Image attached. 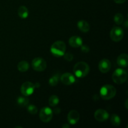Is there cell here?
<instances>
[{
	"mask_svg": "<svg viewBox=\"0 0 128 128\" xmlns=\"http://www.w3.org/2000/svg\"><path fill=\"white\" fill-rule=\"evenodd\" d=\"M124 25H125V28H128V21H127V20L125 21Z\"/></svg>",
	"mask_w": 128,
	"mask_h": 128,
	"instance_id": "f1b7e54d",
	"label": "cell"
},
{
	"mask_svg": "<svg viewBox=\"0 0 128 128\" xmlns=\"http://www.w3.org/2000/svg\"><path fill=\"white\" fill-rule=\"evenodd\" d=\"M59 78H60V76H59V74H58L53 75V76L49 80V84H50L51 86H56L57 84L58 83Z\"/></svg>",
	"mask_w": 128,
	"mask_h": 128,
	"instance_id": "7402d4cb",
	"label": "cell"
},
{
	"mask_svg": "<svg viewBox=\"0 0 128 128\" xmlns=\"http://www.w3.org/2000/svg\"><path fill=\"white\" fill-rule=\"evenodd\" d=\"M59 102H60V99L56 95H52V96H51L49 98L48 100L49 104L51 106H52V107H54V106H57L59 104Z\"/></svg>",
	"mask_w": 128,
	"mask_h": 128,
	"instance_id": "d6986e66",
	"label": "cell"
},
{
	"mask_svg": "<svg viewBox=\"0 0 128 128\" xmlns=\"http://www.w3.org/2000/svg\"><path fill=\"white\" fill-rule=\"evenodd\" d=\"M80 114L76 110H71L68 114V121L70 124H76L80 120Z\"/></svg>",
	"mask_w": 128,
	"mask_h": 128,
	"instance_id": "7c38bea8",
	"label": "cell"
},
{
	"mask_svg": "<svg viewBox=\"0 0 128 128\" xmlns=\"http://www.w3.org/2000/svg\"><path fill=\"white\" fill-rule=\"evenodd\" d=\"M94 118L99 122H103V121H106L109 118L108 112L102 109H99L96 110L94 112Z\"/></svg>",
	"mask_w": 128,
	"mask_h": 128,
	"instance_id": "9c48e42d",
	"label": "cell"
},
{
	"mask_svg": "<svg viewBox=\"0 0 128 128\" xmlns=\"http://www.w3.org/2000/svg\"><path fill=\"white\" fill-rule=\"evenodd\" d=\"M34 86H35V88H40V83H39V82H36V84H34Z\"/></svg>",
	"mask_w": 128,
	"mask_h": 128,
	"instance_id": "83f0119b",
	"label": "cell"
},
{
	"mask_svg": "<svg viewBox=\"0 0 128 128\" xmlns=\"http://www.w3.org/2000/svg\"><path fill=\"white\" fill-rule=\"evenodd\" d=\"M114 21L115 23L120 25L124 22V16L121 13H116L114 16Z\"/></svg>",
	"mask_w": 128,
	"mask_h": 128,
	"instance_id": "44dd1931",
	"label": "cell"
},
{
	"mask_svg": "<svg viewBox=\"0 0 128 128\" xmlns=\"http://www.w3.org/2000/svg\"><path fill=\"white\" fill-rule=\"evenodd\" d=\"M35 86L32 82H24L21 87V92L22 95L24 96H30L32 94L34 91Z\"/></svg>",
	"mask_w": 128,
	"mask_h": 128,
	"instance_id": "ba28073f",
	"label": "cell"
},
{
	"mask_svg": "<svg viewBox=\"0 0 128 128\" xmlns=\"http://www.w3.org/2000/svg\"><path fill=\"white\" fill-rule=\"evenodd\" d=\"M78 28L81 31L83 32H87L90 31V26L87 21L84 20H81L78 21L77 24Z\"/></svg>",
	"mask_w": 128,
	"mask_h": 128,
	"instance_id": "9a60e30c",
	"label": "cell"
},
{
	"mask_svg": "<svg viewBox=\"0 0 128 128\" xmlns=\"http://www.w3.org/2000/svg\"><path fill=\"white\" fill-rule=\"evenodd\" d=\"M62 128H70V125H69L68 123H65L64 124L62 125Z\"/></svg>",
	"mask_w": 128,
	"mask_h": 128,
	"instance_id": "4316f807",
	"label": "cell"
},
{
	"mask_svg": "<svg viewBox=\"0 0 128 128\" xmlns=\"http://www.w3.org/2000/svg\"><path fill=\"white\" fill-rule=\"evenodd\" d=\"M116 94V90L113 86L106 84L100 90V96L103 100H109L113 98Z\"/></svg>",
	"mask_w": 128,
	"mask_h": 128,
	"instance_id": "3957f363",
	"label": "cell"
},
{
	"mask_svg": "<svg viewBox=\"0 0 128 128\" xmlns=\"http://www.w3.org/2000/svg\"><path fill=\"white\" fill-rule=\"evenodd\" d=\"M124 37L123 30L121 27L115 26L113 27L110 32V38L111 40L114 42H119Z\"/></svg>",
	"mask_w": 128,
	"mask_h": 128,
	"instance_id": "8992f818",
	"label": "cell"
},
{
	"mask_svg": "<svg viewBox=\"0 0 128 128\" xmlns=\"http://www.w3.org/2000/svg\"><path fill=\"white\" fill-rule=\"evenodd\" d=\"M111 63L108 59L104 58L100 61L98 64V68L102 73H106L111 70Z\"/></svg>",
	"mask_w": 128,
	"mask_h": 128,
	"instance_id": "30bf717a",
	"label": "cell"
},
{
	"mask_svg": "<svg viewBox=\"0 0 128 128\" xmlns=\"http://www.w3.org/2000/svg\"><path fill=\"white\" fill-rule=\"evenodd\" d=\"M66 46L64 42L62 41H57L54 42L51 46L50 51L55 57L60 58L64 55L66 51Z\"/></svg>",
	"mask_w": 128,
	"mask_h": 128,
	"instance_id": "7a4b0ae2",
	"label": "cell"
},
{
	"mask_svg": "<svg viewBox=\"0 0 128 128\" xmlns=\"http://www.w3.org/2000/svg\"><path fill=\"white\" fill-rule=\"evenodd\" d=\"M112 79L116 84H121L124 83L128 79L127 71L122 68L116 69L112 74Z\"/></svg>",
	"mask_w": 128,
	"mask_h": 128,
	"instance_id": "277c9868",
	"label": "cell"
},
{
	"mask_svg": "<svg viewBox=\"0 0 128 128\" xmlns=\"http://www.w3.org/2000/svg\"><path fill=\"white\" fill-rule=\"evenodd\" d=\"M73 72L76 77L84 78L90 72V66L86 62H78L74 66Z\"/></svg>",
	"mask_w": 128,
	"mask_h": 128,
	"instance_id": "6da1fadb",
	"label": "cell"
},
{
	"mask_svg": "<svg viewBox=\"0 0 128 128\" xmlns=\"http://www.w3.org/2000/svg\"><path fill=\"white\" fill-rule=\"evenodd\" d=\"M62 56L64 57V60L68 61H71L72 60H73V58H74L73 55H72L71 53H70V52L64 53Z\"/></svg>",
	"mask_w": 128,
	"mask_h": 128,
	"instance_id": "cb8c5ba5",
	"label": "cell"
},
{
	"mask_svg": "<svg viewBox=\"0 0 128 128\" xmlns=\"http://www.w3.org/2000/svg\"><path fill=\"white\" fill-rule=\"evenodd\" d=\"M125 103H126V109H128V106H127V104H128V100H126V102H125Z\"/></svg>",
	"mask_w": 128,
	"mask_h": 128,
	"instance_id": "f546056e",
	"label": "cell"
},
{
	"mask_svg": "<svg viewBox=\"0 0 128 128\" xmlns=\"http://www.w3.org/2000/svg\"><path fill=\"white\" fill-rule=\"evenodd\" d=\"M27 111L31 114H36L38 112V108L36 106L33 104H30L27 106Z\"/></svg>",
	"mask_w": 128,
	"mask_h": 128,
	"instance_id": "603a6c76",
	"label": "cell"
},
{
	"mask_svg": "<svg viewBox=\"0 0 128 128\" xmlns=\"http://www.w3.org/2000/svg\"><path fill=\"white\" fill-rule=\"evenodd\" d=\"M17 68L20 72H26L30 68V64L27 61H22L19 62Z\"/></svg>",
	"mask_w": 128,
	"mask_h": 128,
	"instance_id": "e0dca14e",
	"label": "cell"
},
{
	"mask_svg": "<svg viewBox=\"0 0 128 128\" xmlns=\"http://www.w3.org/2000/svg\"><path fill=\"white\" fill-rule=\"evenodd\" d=\"M117 63L120 67L126 68L128 65V56L127 54L122 53L117 58Z\"/></svg>",
	"mask_w": 128,
	"mask_h": 128,
	"instance_id": "5bb4252c",
	"label": "cell"
},
{
	"mask_svg": "<svg viewBox=\"0 0 128 128\" xmlns=\"http://www.w3.org/2000/svg\"><path fill=\"white\" fill-rule=\"evenodd\" d=\"M111 122L112 123V124L113 126L118 127V126H120L121 124V119L119 116H118L117 114H112L111 116Z\"/></svg>",
	"mask_w": 128,
	"mask_h": 128,
	"instance_id": "ffe728a7",
	"label": "cell"
},
{
	"mask_svg": "<svg viewBox=\"0 0 128 128\" xmlns=\"http://www.w3.org/2000/svg\"><path fill=\"white\" fill-rule=\"evenodd\" d=\"M81 51L83 52H85V53H87L90 51V48L89 46H88L87 45H81Z\"/></svg>",
	"mask_w": 128,
	"mask_h": 128,
	"instance_id": "d4e9b609",
	"label": "cell"
},
{
	"mask_svg": "<svg viewBox=\"0 0 128 128\" xmlns=\"http://www.w3.org/2000/svg\"><path fill=\"white\" fill-rule=\"evenodd\" d=\"M62 84L65 85H71L74 83L76 81V78L73 74L70 72H65L60 78Z\"/></svg>",
	"mask_w": 128,
	"mask_h": 128,
	"instance_id": "8fae6325",
	"label": "cell"
},
{
	"mask_svg": "<svg viewBox=\"0 0 128 128\" xmlns=\"http://www.w3.org/2000/svg\"><path fill=\"white\" fill-rule=\"evenodd\" d=\"M18 14L21 18L26 19L29 15V11L26 6H21L18 8Z\"/></svg>",
	"mask_w": 128,
	"mask_h": 128,
	"instance_id": "2e32d148",
	"label": "cell"
},
{
	"mask_svg": "<svg viewBox=\"0 0 128 128\" xmlns=\"http://www.w3.org/2000/svg\"><path fill=\"white\" fill-rule=\"evenodd\" d=\"M126 1V0H114V1L117 4H122Z\"/></svg>",
	"mask_w": 128,
	"mask_h": 128,
	"instance_id": "484cf974",
	"label": "cell"
},
{
	"mask_svg": "<svg viewBox=\"0 0 128 128\" xmlns=\"http://www.w3.org/2000/svg\"><path fill=\"white\" fill-rule=\"evenodd\" d=\"M53 112L48 107L42 108L40 112V118L43 122H48L52 120Z\"/></svg>",
	"mask_w": 128,
	"mask_h": 128,
	"instance_id": "52a82bcc",
	"label": "cell"
},
{
	"mask_svg": "<svg viewBox=\"0 0 128 128\" xmlns=\"http://www.w3.org/2000/svg\"><path fill=\"white\" fill-rule=\"evenodd\" d=\"M82 40L81 37L78 36H73L71 37L69 40V44L70 46L72 48H77L81 47V45L82 44Z\"/></svg>",
	"mask_w": 128,
	"mask_h": 128,
	"instance_id": "4fadbf2b",
	"label": "cell"
},
{
	"mask_svg": "<svg viewBox=\"0 0 128 128\" xmlns=\"http://www.w3.org/2000/svg\"><path fill=\"white\" fill-rule=\"evenodd\" d=\"M32 67L35 71L41 72L46 70L47 67V64L43 58L38 57L32 61Z\"/></svg>",
	"mask_w": 128,
	"mask_h": 128,
	"instance_id": "5b68a950",
	"label": "cell"
},
{
	"mask_svg": "<svg viewBox=\"0 0 128 128\" xmlns=\"http://www.w3.org/2000/svg\"><path fill=\"white\" fill-rule=\"evenodd\" d=\"M29 103V100L26 96H20L17 99V104L21 107H25Z\"/></svg>",
	"mask_w": 128,
	"mask_h": 128,
	"instance_id": "ac0fdd59",
	"label": "cell"
}]
</instances>
